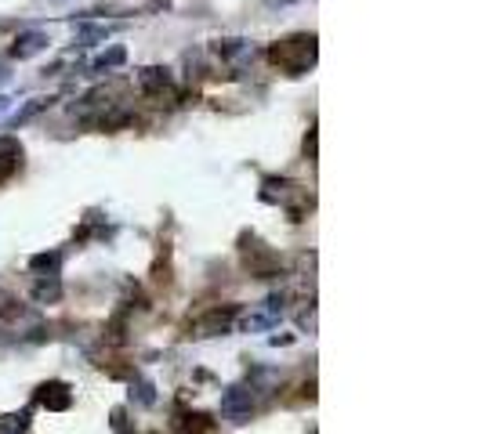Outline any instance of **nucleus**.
I'll return each instance as SVG.
<instances>
[{
  "label": "nucleus",
  "mask_w": 482,
  "mask_h": 434,
  "mask_svg": "<svg viewBox=\"0 0 482 434\" xmlns=\"http://www.w3.org/2000/svg\"><path fill=\"white\" fill-rule=\"evenodd\" d=\"M138 90L145 98H153V102H174L178 98V90H174V76L163 69V66H145L138 69Z\"/></svg>",
  "instance_id": "f03ea898"
},
{
  "label": "nucleus",
  "mask_w": 482,
  "mask_h": 434,
  "mask_svg": "<svg viewBox=\"0 0 482 434\" xmlns=\"http://www.w3.org/2000/svg\"><path fill=\"white\" fill-rule=\"evenodd\" d=\"M62 297V283H58V275H40L33 283V300L37 304H54Z\"/></svg>",
  "instance_id": "1a4fd4ad"
},
{
  "label": "nucleus",
  "mask_w": 482,
  "mask_h": 434,
  "mask_svg": "<svg viewBox=\"0 0 482 434\" xmlns=\"http://www.w3.org/2000/svg\"><path fill=\"white\" fill-rule=\"evenodd\" d=\"M22 163V145L15 138H0V181H8Z\"/></svg>",
  "instance_id": "6e6552de"
},
{
  "label": "nucleus",
  "mask_w": 482,
  "mask_h": 434,
  "mask_svg": "<svg viewBox=\"0 0 482 434\" xmlns=\"http://www.w3.org/2000/svg\"><path fill=\"white\" fill-rule=\"evenodd\" d=\"M124 61H127V51L124 47H109L105 54H98L95 61H91V76H102V73H109V69H116V66H124Z\"/></svg>",
  "instance_id": "9d476101"
},
{
  "label": "nucleus",
  "mask_w": 482,
  "mask_h": 434,
  "mask_svg": "<svg viewBox=\"0 0 482 434\" xmlns=\"http://www.w3.org/2000/svg\"><path fill=\"white\" fill-rule=\"evenodd\" d=\"M131 401H138V406H156V387L145 377H131Z\"/></svg>",
  "instance_id": "2eb2a0df"
},
{
  "label": "nucleus",
  "mask_w": 482,
  "mask_h": 434,
  "mask_svg": "<svg viewBox=\"0 0 482 434\" xmlns=\"http://www.w3.org/2000/svg\"><path fill=\"white\" fill-rule=\"evenodd\" d=\"M268 4H294V0H268Z\"/></svg>",
  "instance_id": "a211bd4d"
},
{
  "label": "nucleus",
  "mask_w": 482,
  "mask_h": 434,
  "mask_svg": "<svg viewBox=\"0 0 482 434\" xmlns=\"http://www.w3.org/2000/svg\"><path fill=\"white\" fill-rule=\"evenodd\" d=\"M222 416L232 420V423H251V416H254V387L232 384L222 394Z\"/></svg>",
  "instance_id": "7ed1b4c3"
},
{
  "label": "nucleus",
  "mask_w": 482,
  "mask_h": 434,
  "mask_svg": "<svg viewBox=\"0 0 482 434\" xmlns=\"http://www.w3.org/2000/svg\"><path fill=\"white\" fill-rule=\"evenodd\" d=\"M268 58L287 73V76H305L316 66V37L312 33H294L287 40H276L268 47Z\"/></svg>",
  "instance_id": "f257e3e1"
},
{
  "label": "nucleus",
  "mask_w": 482,
  "mask_h": 434,
  "mask_svg": "<svg viewBox=\"0 0 482 434\" xmlns=\"http://www.w3.org/2000/svg\"><path fill=\"white\" fill-rule=\"evenodd\" d=\"M174 430H178V434H207V430H210V416H203V413H185L182 420H174Z\"/></svg>",
  "instance_id": "4468645a"
},
{
  "label": "nucleus",
  "mask_w": 482,
  "mask_h": 434,
  "mask_svg": "<svg viewBox=\"0 0 482 434\" xmlns=\"http://www.w3.org/2000/svg\"><path fill=\"white\" fill-rule=\"evenodd\" d=\"M8 109H11V98H8V95H0V112H8Z\"/></svg>",
  "instance_id": "f3484780"
},
{
  "label": "nucleus",
  "mask_w": 482,
  "mask_h": 434,
  "mask_svg": "<svg viewBox=\"0 0 482 434\" xmlns=\"http://www.w3.org/2000/svg\"><path fill=\"white\" fill-rule=\"evenodd\" d=\"M47 44H51V37L44 33V29H22V33L15 37V44H11V58L25 61V58L40 54V51H44Z\"/></svg>",
  "instance_id": "0eeeda50"
},
{
  "label": "nucleus",
  "mask_w": 482,
  "mask_h": 434,
  "mask_svg": "<svg viewBox=\"0 0 482 434\" xmlns=\"http://www.w3.org/2000/svg\"><path fill=\"white\" fill-rule=\"evenodd\" d=\"M113 430L116 434H134L131 423H124V409H113Z\"/></svg>",
  "instance_id": "dca6fc26"
},
{
  "label": "nucleus",
  "mask_w": 482,
  "mask_h": 434,
  "mask_svg": "<svg viewBox=\"0 0 482 434\" xmlns=\"http://www.w3.org/2000/svg\"><path fill=\"white\" fill-rule=\"evenodd\" d=\"M236 312L239 307H210V312L193 326V336H225V333H232V322H236Z\"/></svg>",
  "instance_id": "39448f33"
},
{
  "label": "nucleus",
  "mask_w": 482,
  "mask_h": 434,
  "mask_svg": "<svg viewBox=\"0 0 482 434\" xmlns=\"http://www.w3.org/2000/svg\"><path fill=\"white\" fill-rule=\"evenodd\" d=\"M113 29L109 25H80L76 29V47H95V44H105Z\"/></svg>",
  "instance_id": "f8f14e48"
},
{
  "label": "nucleus",
  "mask_w": 482,
  "mask_h": 434,
  "mask_svg": "<svg viewBox=\"0 0 482 434\" xmlns=\"http://www.w3.org/2000/svg\"><path fill=\"white\" fill-rule=\"evenodd\" d=\"M58 264H62V250L29 257V271H37V278H40V275H58Z\"/></svg>",
  "instance_id": "9b49d317"
},
{
  "label": "nucleus",
  "mask_w": 482,
  "mask_h": 434,
  "mask_svg": "<svg viewBox=\"0 0 482 434\" xmlns=\"http://www.w3.org/2000/svg\"><path fill=\"white\" fill-rule=\"evenodd\" d=\"M214 54L225 61V66H232V69H243V66H251L254 61V44L251 40H239V37H225V40H214Z\"/></svg>",
  "instance_id": "20e7f679"
},
{
  "label": "nucleus",
  "mask_w": 482,
  "mask_h": 434,
  "mask_svg": "<svg viewBox=\"0 0 482 434\" xmlns=\"http://www.w3.org/2000/svg\"><path fill=\"white\" fill-rule=\"evenodd\" d=\"M37 401H40L44 409H51V413H66V409L73 406V391H69V384H62V380H47V384H40Z\"/></svg>",
  "instance_id": "423d86ee"
},
{
  "label": "nucleus",
  "mask_w": 482,
  "mask_h": 434,
  "mask_svg": "<svg viewBox=\"0 0 482 434\" xmlns=\"http://www.w3.org/2000/svg\"><path fill=\"white\" fill-rule=\"evenodd\" d=\"M51 102H58V98H29V102H25V105H22V109H18V112H15V116L8 119V123H11V127H22L25 119H33L37 112L51 109Z\"/></svg>",
  "instance_id": "ddd939ff"
}]
</instances>
